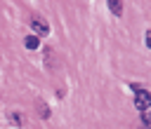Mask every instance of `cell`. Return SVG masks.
Instances as JSON below:
<instances>
[{
	"mask_svg": "<svg viewBox=\"0 0 151 129\" xmlns=\"http://www.w3.org/2000/svg\"><path fill=\"white\" fill-rule=\"evenodd\" d=\"M132 89H134V106H137L139 110L151 108V91H146V89H142V87H132Z\"/></svg>",
	"mask_w": 151,
	"mask_h": 129,
	"instance_id": "obj_1",
	"label": "cell"
},
{
	"mask_svg": "<svg viewBox=\"0 0 151 129\" xmlns=\"http://www.w3.org/2000/svg\"><path fill=\"white\" fill-rule=\"evenodd\" d=\"M31 28H33V33H35L38 38L50 33V26H47V21H45L42 16H33V19H31Z\"/></svg>",
	"mask_w": 151,
	"mask_h": 129,
	"instance_id": "obj_2",
	"label": "cell"
},
{
	"mask_svg": "<svg viewBox=\"0 0 151 129\" xmlns=\"http://www.w3.org/2000/svg\"><path fill=\"white\" fill-rule=\"evenodd\" d=\"M106 5L113 12V16H120L123 14V0H106Z\"/></svg>",
	"mask_w": 151,
	"mask_h": 129,
	"instance_id": "obj_3",
	"label": "cell"
},
{
	"mask_svg": "<svg viewBox=\"0 0 151 129\" xmlns=\"http://www.w3.org/2000/svg\"><path fill=\"white\" fill-rule=\"evenodd\" d=\"M24 45H26V49H38V45H40V38H38V35H28V38L24 40Z\"/></svg>",
	"mask_w": 151,
	"mask_h": 129,
	"instance_id": "obj_4",
	"label": "cell"
},
{
	"mask_svg": "<svg viewBox=\"0 0 151 129\" xmlns=\"http://www.w3.org/2000/svg\"><path fill=\"white\" fill-rule=\"evenodd\" d=\"M9 122L21 127V124H24V117H21V115H17V113H9Z\"/></svg>",
	"mask_w": 151,
	"mask_h": 129,
	"instance_id": "obj_5",
	"label": "cell"
},
{
	"mask_svg": "<svg viewBox=\"0 0 151 129\" xmlns=\"http://www.w3.org/2000/svg\"><path fill=\"white\" fill-rule=\"evenodd\" d=\"M142 122H144L146 127H151V110H149V108L142 110Z\"/></svg>",
	"mask_w": 151,
	"mask_h": 129,
	"instance_id": "obj_6",
	"label": "cell"
},
{
	"mask_svg": "<svg viewBox=\"0 0 151 129\" xmlns=\"http://www.w3.org/2000/svg\"><path fill=\"white\" fill-rule=\"evenodd\" d=\"M40 115H42V117H47V115H50V110H47V106H45V103H40Z\"/></svg>",
	"mask_w": 151,
	"mask_h": 129,
	"instance_id": "obj_7",
	"label": "cell"
},
{
	"mask_svg": "<svg viewBox=\"0 0 151 129\" xmlns=\"http://www.w3.org/2000/svg\"><path fill=\"white\" fill-rule=\"evenodd\" d=\"M144 35H146V38H144V42H146V47H149V49H151V30H146V33H144Z\"/></svg>",
	"mask_w": 151,
	"mask_h": 129,
	"instance_id": "obj_8",
	"label": "cell"
}]
</instances>
